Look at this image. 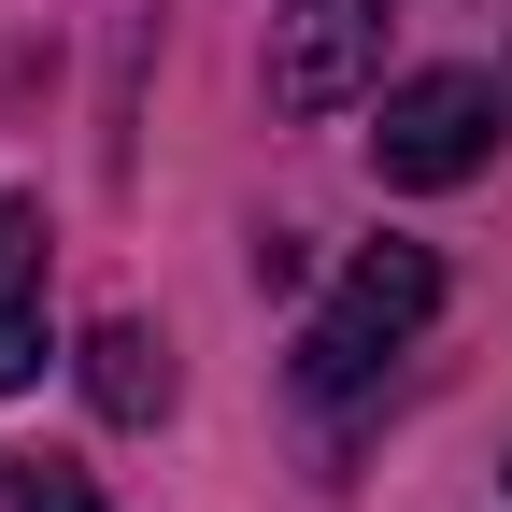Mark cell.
I'll use <instances>...</instances> for the list:
<instances>
[{"mask_svg": "<svg viewBox=\"0 0 512 512\" xmlns=\"http://www.w3.org/2000/svg\"><path fill=\"white\" fill-rule=\"evenodd\" d=\"M512 128V86L498 72H413L384 86V128H370V171L384 185H470Z\"/></svg>", "mask_w": 512, "mask_h": 512, "instance_id": "7a4b0ae2", "label": "cell"}, {"mask_svg": "<svg viewBox=\"0 0 512 512\" xmlns=\"http://www.w3.org/2000/svg\"><path fill=\"white\" fill-rule=\"evenodd\" d=\"M86 399L114 427H157L171 413V342L143 328V313H114V328H86Z\"/></svg>", "mask_w": 512, "mask_h": 512, "instance_id": "277c9868", "label": "cell"}, {"mask_svg": "<svg viewBox=\"0 0 512 512\" xmlns=\"http://www.w3.org/2000/svg\"><path fill=\"white\" fill-rule=\"evenodd\" d=\"M0 512H100V484L43 456V470H15V484H0Z\"/></svg>", "mask_w": 512, "mask_h": 512, "instance_id": "8992f818", "label": "cell"}, {"mask_svg": "<svg viewBox=\"0 0 512 512\" xmlns=\"http://www.w3.org/2000/svg\"><path fill=\"white\" fill-rule=\"evenodd\" d=\"M427 313H441V256H427V242H370L356 271H342V299L313 313V342H299V384H313V399L370 384L384 356H399V342L427 328Z\"/></svg>", "mask_w": 512, "mask_h": 512, "instance_id": "6da1fadb", "label": "cell"}, {"mask_svg": "<svg viewBox=\"0 0 512 512\" xmlns=\"http://www.w3.org/2000/svg\"><path fill=\"white\" fill-rule=\"evenodd\" d=\"M43 370V200L0 214V384Z\"/></svg>", "mask_w": 512, "mask_h": 512, "instance_id": "5b68a950", "label": "cell"}, {"mask_svg": "<svg viewBox=\"0 0 512 512\" xmlns=\"http://www.w3.org/2000/svg\"><path fill=\"white\" fill-rule=\"evenodd\" d=\"M384 15H399V0H299L285 43H271V100L285 114H342L384 72Z\"/></svg>", "mask_w": 512, "mask_h": 512, "instance_id": "3957f363", "label": "cell"}]
</instances>
